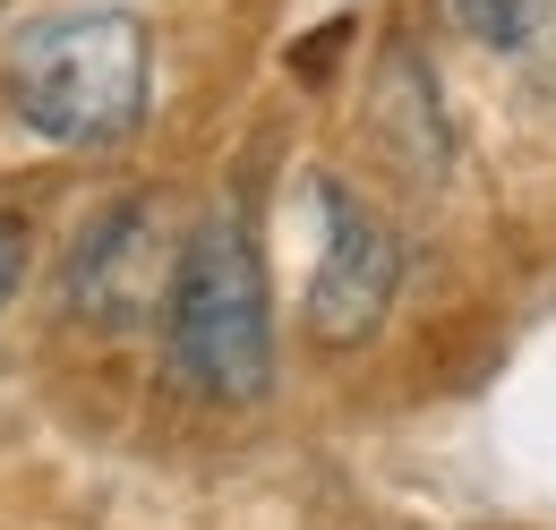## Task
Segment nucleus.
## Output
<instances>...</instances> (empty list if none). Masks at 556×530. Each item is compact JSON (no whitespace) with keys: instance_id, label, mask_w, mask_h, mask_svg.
I'll return each instance as SVG.
<instances>
[{"instance_id":"6","label":"nucleus","mask_w":556,"mask_h":530,"mask_svg":"<svg viewBox=\"0 0 556 530\" xmlns=\"http://www.w3.org/2000/svg\"><path fill=\"white\" fill-rule=\"evenodd\" d=\"M17 274H26V223L0 205V308H9V291H17Z\"/></svg>"},{"instance_id":"2","label":"nucleus","mask_w":556,"mask_h":530,"mask_svg":"<svg viewBox=\"0 0 556 530\" xmlns=\"http://www.w3.org/2000/svg\"><path fill=\"white\" fill-rule=\"evenodd\" d=\"M163 351L214 402H257L275 386L266 265H257V249L231 223H206L198 240H180L172 291H163Z\"/></svg>"},{"instance_id":"3","label":"nucleus","mask_w":556,"mask_h":530,"mask_svg":"<svg viewBox=\"0 0 556 530\" xmlns=\"http://www.w3.org/2000/svg\"><path fill=\"white\" fill-rule=\"evenodd\" d=\"M180 249L163 240V205H112L86 223V240L70 249V308L94 326H138L146 308H163Z\"/></svg>"},{"instance_id":"5","label":"nucleus","mask_w":556,"mask_h":530,"mask_svg":"<svg viewBox=\"0 0 556 530\" xmlns=\"http://www.w3.org/2000/svg\"><path fill=\"white\" fill-rule=\"evenodd\" d=\"M454 17L480 35V43H496V52H514V43H531L540 35V17H548V0H454Z\"/></svg>"},{"instance_id":"1","label":"nucleus","mask_w":556,"mask_h":530,"mask_svg":"<svg viewBox=\"0 0 556 530\" xmlns=\"http://www.w3.org/2000/svg\"><path fill=\"white\" fill-rule=\"evenodd\" d=\"M146 26L129 9H61L9 43V112L52 146H112L146 121Z\"/></svg>"},{"instance_id":"4","label":"nucleus","mask_w":556,"mask_h":530,"mask_svg":"<svg viewBox=\"0 0 556 530\" xmlns=\"http://www.w3.org/2000/svg\"><path fill=\"white\" fill-rule=\"evenodd\" d=\"M394 282H403V249H394V231L368 214V205L334 198V240H326V257L308 274V333L317 342H368V333L386 326V308H394Z\"/></svg>"}]
</instances>
